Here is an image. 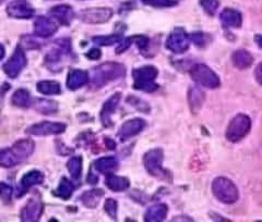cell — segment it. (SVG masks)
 <instances>
[{
	"instance_id": "1",
	"label": "cell",
	"mask_w": 262,
	"mask_h": 222,
	"mask_svg": "<svg viewBox=\"0 0 262 222\" xmlns=\"http://www.w3.org/2000/svg\"><path fill=\"white\" fill-rule=\"evenodd\" d=\"M35 151V143L32 139H20L10 148L0 152V166L12 168L27 160Z\"/></svg>"
},
{
	"instance_id": "2",
	"label": "cell",
	"mask_w": 262,
	"mask_h": 222,
	"mask_svg": "<svg viewBox=\"0 0 262 222\" xmlns=\"http://www.w3.org/2000/svg\"><path fill=\"white\" fill-rule=\"evenodd\" d=\"M126 76V67L117 62H105L93 70L91 83L94 88H101L113 81Z\"/></svg>"
},
{
	"instance_id": "3",
	"label": "cell",
	"mask_w": 262,
	"mask_h": 222,
	"mask_svg": "<svg viewBox=\"0 0 262 222\" xmlns=\"http://www.w3.org/2000/svg\"><path fill=\"white\" fill-rule=\"evenodd\" d=\"M158 76L159 71L153 65H144V67L135 69L133 72L134 88L146 93L154 92L159 88V85L155 83Z\"/></svg>"
},
{
	"instance_id": "4",
	"label": "cell",
	"mask_w": 262,
	"mask_h": 222,
	"mask_svg": "<svg viewBox=\"0 0 262 222\" xmlns=\"http://www.w3.org/2000/svg\"><path fill=\"white\" fill-rule=\"evenodd\" d=\"M212 193L215 199L226 205L235 204L239 199L238 188L227 178L219 177L212 182Z\"/></svg>"
},
{
	"instance_id": "5",
	"label": "cell",
	"mask_w": 262,
	"mask_h": 222,
	"mask_svg": "<svg viewBox=\"0 0 262 222\" xmlns=\"http://www.w3.org/2000/svg\"><path fill=\"white\" fill-rule=\"evenodd\" d=\"M164 153L161 148H154L145 153L143 157L144 168L147 174L162 180H170V174L163 168Z\"/></svg>"
},
{
	"instance_id": "6",
	"label": "cell",
	"mask_w": 262,
	"mask_h": 222,
	"mask_svg": "<svg viewBox=\"0 0 262 222\" xmlns=\"http://www.w3.org/2000/svg\"><path fill=\"white\" fill-rule=\"evenodd\" d=\"M251 129V120L248 116L239 113L235 116L226 129L225 136L231 143L241 142L243 138L248 135Z\"/></svg>"
},
{
	"instance_id": "7",
	"label": "cell",
	"mask_w": 262,
	"mask_h": 222,
	"mask_svg": "<svg viewBox=\"0 0 262 222\" xmlns=\"http://www.w3.org/2000/svg\"><path fill=\"white\" fill-rule=\"evenodd\" d=\"M189 73H190L191 79L195 82V83L203 87L214 89L221 85L220 78L217 74L206 64H201V63L194 64L190 69Z\"/></svg>"
},
{
	"instance_id": "8",
	"label": "cell",
	"mask_w": 262,
	"mask_h": 222,
	"mask_svg": "<svg viewBox=\"0 0 262 222\" xmlns=\"http://www.w3.org/2000/svg\"><path fill=\"white\" fill-rule=\"evenodd\" d=\"M55 44L57 47L48 52L45 57L46 67L51 71H58L63 56L68 55L71 51V40L68 38L58 39Z\"/></svg>"
},
{
	"instance_id": "9",
	"label": "cell",
	"mask_w": 262,
	"mask_h": 222,
	"mask_svg": "<svg viewBox=\"0 0 262 222\" xmlns=\"http://www.w3.org/2000/svg\"><path fill=\"white\" fill-rule=\"evenodd\" d=\"M189 45V35L183 28H175L168 35L165 43V47L174 54H184L188 51Z\"/></svg>"
},
{
	"instance_id": "10",
	"label": "cell",
	"mask_w": 262,
	"mask_h": 222,
	"mask_svg": "<svg viewBox=\"0 0 262 222\" xmlns=\"http://www.w3.org/2000/svg\"><path fill=\"white\" fill-rule=\"evenodd\" d=\"M67 126L61 122H51L44 121L33 125L27 129L26 132L31 135L36 136H47V135H57L63 133Z\"/></svg>"
},
{
	"instance_id": "11",
	"label": "cell",
	"mask_w": 262,
	"mask_h": 222,
	"mask_svg": "<svg viewBox=\"0 0 262 222\" xmlns=\"http://www.w3.org/2000/svg\"><path fill=\"white\" fill-rule=\"evenodd\" d=\"M27 65V56L22 51L21 46L16 47L11 58L4 64V71L8 77L15 79Z\"/></svg>"
},
{
	"instance_id": "12",
	"label": "cell",
	"mask_w": 262,
	"mask_h": 222,
	"mask_svg": "<svg viewBox=\"0 0 262 222\" xmlns=\"http://www.w3.org/2000/svg\"><path fill=\"white\" fill-rule=\"evenodd\" d=\"M113 10L110 8H90L80 12V19L90 24H100L111 20Z\"/></svg>"
},
{
	"instance_id": "13",
	"label": "cell",
	"mask_w": 262,
	"mask_h": 222,
	"mask_svg": "<svg viewBox=\"0 0 262 222\" xmlns=\"http://www.w3.org/2000/svg\"><path fill=\"white\" fill-rule=\"evenodd\" d=\"M7 13L13 19H30L35 13V9L27 0H12L7 6Z\"/></svg>"
},
{
	"instance_id": "14",
	"label": "cell",
	"mask_w": 262,
	"mask_h": 222,
	"mask_svg": "<svg viewBox=\"0 0 262 222\" xmlns=\"http://www.w3.org/2000/svg\"><path fill=\"white\" fill-rule=\"evenodd\" d=\"M44 211V204L39 197H32V199L24 205L21 210L20 218L22 221H38L42 217Z\"/></svg>"
},
{
	"instance_id": "15",
	"label": "cell",
	"mask_w": 262,
	"mask_h": 222,
	"mask_svg": "<svg viewBox=\"0 0 262 222\" xmlns=\"http://www.w3.org/2000/svg\"><path fill=\"white\" fill-rule=\"evenodd\" d=\"M145 126H146V122L143 119H140V118L130 119L126 121L124 125L119 128L118 137L121 139V141H127V139L142 132Z\"/></svg>"
},
{
	"instance_id": "16",
	"label": "cell",
	"mask_w": 262,
	"mask_h": 222,
	"mask_svg": "<svg viewBox=\"0 0 262 222\" xmlns=\"http://www.w3.org/2000/svg\"><path fill=\"white\" fill-rule=\"evenodd\" d=\"M121 100V96L119 93L114 94L111 96L107 101H106L103 105V108L101 110V122L103 127L105 128H111L113 126V121H112V114L115 112V110L117 109V107L119 105V102Z\"/></svg>"
},
{
	"instance_id": "17",
	"label": "cell",
	"mask_w": 262,
	"mask_h": 222,
	"mask_svg": "<svg viewBox=\"0 0 262 222\" xmlns=\"http://www.w3.org/2000/svg\"><path fill=\"white\" fill-rule=\"evenodd\" d=\"M58 30L57 24L47 16H37L34 21V34L38 37L47 38L54 35Z\"/></svg>"
},
{
	"instance_id": "18",
	"label": "cell",
	"mask_w": 262,
	"mask_h": 222,
	"mask_svg": "<svg viewBox=\"0 0 262 222\" xmlns=\"http://www.w3.org/2000/svg\"><path fill=\"white\" fill-rule=\"evenodd\" d=\"M49 14L55 18L62 26H69L75 18V12H73L72 7L68 5H58L53 7L49 10Z\"/></svg>"
},
{
	"instance_id": "19",
	"label": "cell",
	"mask_w": 262,
	"mask_h": 222,
	"mask_svg": "<svg viewBox=\"0 0 262 222\" xmlns=\"http://www.w3.org/2000/svg\"><path fill=\"white\" fill-rule=\"evenodd\" d=\"M221 22L227 29H238L243 24V15L239 11L226 8L220 14Z\"/></svg>"
},
{
	"instance_id": "20",
	"label": "cell",
	"mask_w": 262,
	"mask_h": 222,
	"mask_svg": "<svg viewBox=\"0 0 262 222\" xmlns=\"http://www.w3.org/2000/svg\"><path fill=\"white\" fill-rule=\"evenodd\" d=\"M168 206L166 204H155L146 209L144 213V221L146 222H161L167 217Z\"/></svg>"
},
{
	"instance_id": "21",
	"label": "cell",
	"mask_w": 262,
	"mask_h": 222,
	"mask_svg": "<svg viewBox=\"0 0 262 222\" xmlns=\"http://www.w3.org/2000/svg\"><path fill=\"white\" fill-rule=\"evenodd\" d=\"M89 73L84 70H71L67 78V87L71 90H76L89 83Z\"/></svg>"
},
{
	"instance_id": "22",
	"label": "cell",
	"mask_w": 262,
	"mask_h": 222,
	"mask_svg": "<svg viewBox=\"0 0 262 222\" xmlns=\"http://www.w3.org/2000/svg\"><path fill=\"white\" fill-rule=\"evenodd\" d=\"M118 166H119V162L117 158L114 157V156H107V157L98 158L93 163L94 169L97 172H100V174H104V175L114 174V171L117 170Z\"/></svg>"
},
{
	"instance_id": "23",
	"label": "cell",
	"mask_w": 262,
	"mask_h": 222,
	"mask_svg": "<svg viewBox=\"0 0 262 222\" xmlns=\"http://www.w3.org/2000/svg\"><path fill=\"white\" fill-rule=\"evenodd\" d=\"M44 180H45V177L42 172L38 170H32L28 172V174L24 175L23 178L21 179V182H20L21 190L23 192H27L31 187L42 184L44 182Z\"/></svg>"
},
{
	"instance_id": "24",
	"label": "cell",
	"mask_w": 262,
	"mask_h": 222,
	"mask_svg": "<svg viewBox=\"0 0 262 222\" xmlns=\"http://www.w3.org/2000/svg\"><path fill=\"white\" fill-rule=\"evenodd\" d=\"M105 185L113 192H122L128 190L130 186V182L125 177H118L115 176L114 174H110L106 175Z\"/></svg>"
},
{
	"instance_id": "25",
	"label": "cell",
	"mask_w": 262,
	"mask_h": 222,
	"mask_svg": "<svg viewBox=\"0 0 262 222\" xmlns=\"http://www.w3.org/2000/svg\"><path fill=\"white\" fill-rule=\"evenodd\" d=\"M232 61L236 68L245 70L249 68L252 64L253 57L249 52L245 51V49H239V51H236L233 53Z\"/></svg>"
},
{
	"instance_id": "26",
	"label": "cell",
	"mask_w": 262,
	"mask_h": 222,
	"mask_svg": "<svg viewBox=\"0 0 262 222\" xmlns=\"http://www.w3.org/2000/svg\"><path fill=\"white\" fill-rule=\"evenodd\" d=\"M103 195L104 192L102 190H90L80 196V201L85 207L93 209L100 203V200L102 199Z\"/></svg>"
},
{
	"instance_id": "27",
	"label": "cell",
	"mask_w": 262,
	"mask_h": 222,
	"mask_svg": "<svg viewBox=\"0 0 262 222\" xmlns=\"http://www.w3.org/2000/svg\"><path fill=\"white\" fill-rule=\"evenodd\" d=\"M188 102H189L191 111L196 112L201 108V106L204 102V93L199 87H191L189 89V93H188Z\"/></svg>"
},
{
	"instance_id": "28",
	"label": "cell",
	"mask_w": 262,
	"mask_h": 222,
	"mask_svg": "<svg viewBox=\"0 0 262 222\" xmlns=\"http://www.w3.org/2000/svg\"><path fill=\"white\" fill-rule=\"evenodd\" d=\"M75 190H76L75 184H73L69 179L63 177L60 180V183H59L58 187L56 188L55 195L60 197V199H62L64 201H67L72 196V194H73V192H75Z\"/></svg>"
},
{
	"instance_id": "29",
	"label": "cell",
	"mask_w": 262,
	"mask_h": 222,
	"mask_svg": "<svg viewBox=\"0 0 262 222\" xmlns=\"http://www.w3.org/2000/svg\"><path fill=\"white\" fill-rule=\"evenodd\" d=\"M36 88L43 95H58L61 93V87L56 81H40L37 83Z\"/></svg>"
},
{
	"instance_id": "30",
	"label": "cell",
	"mask_w": 262,
	"mask_h": 222,
	"mask_svg": "<svg viewBox=\"0 0 262 222\" xmlns=\"http://www.w3.org/2000/svg\"><path fill=\"white\" fill-rule=\"evenodd\" d=\"M12 104L20 108H28L32 105V97L27 89L20 88L12 95Z\"/></svg>"
},
{
	"instance_id": "31",
	"label": "cell",
	"mask_w": 262,
	"mask_h": 222,
	"mask_svg": "<svg viewBox=\"0 0 262 222\" xmlns=\"http://www.w3.org/2000/svg\"><path fill=\"white\" fill-rule=\"evenodd\" d=\"M82 157L81 156H75L71 157L67 162V169L73 180H80L82 175Z\"/></svg>"
},
{
	"instance_id": "32",
	"label": "cell",
	"mask_w": 262,
	"mask_h": 222,
	"mask_svg": "<svg viewBox=\"0 0 262 222\" xmlns=\"http://www.w3.org/2000/svg\"><path fill=\"white\" fill-rule=\"evenodd\" d=\"M35 109L43 114H52L58 110V105L53 101L37 100L35 101Z\"/></svg>"
},
{
	"instance_id": "33",
	"label": "cell",
	"mask_w": 262,
	"mask_h": 222,
	"mask_svg": "<svg viewBox=\"0 0 262 222\" xmlns=\"http://www.w3.org/2000/svg\"><path fill=\"white\" fill-rule=\"evenodd\" d=\"M124 39L121 35H106V36H94L92 38L93 43L98 46H112L114 44H119Z\"/></svg>"
},
{
	"instance_id": "34",
	"label": "cell",
	"mask_w": 262,
	"mask_h": 222,
	"mask_svg": "<svg viewBox=\"0 0 262 222\" xmlns=\"http://www.w3.org/2000/svg\"><path fill=\"white\" fill-rule=\"evenodd\" d=\"M199 4L209 15H214L220 7L219 0H200Z\"/></svg>"
},
{
	"instance_id": "35",
	"label": "cell",
	"mask_w": 262,
	"mask_h": 222,
	"mask_svg": "<svg viewBox=\"0 0 262 222\" xmlns=\"http://www.w3.org/2000/svg\"><path fill=\"white\" fill-rule=\"evenodd\" d=\"M104 210L113 220H117L118 204H117L116 201L113 200V199L106 200L105 204H104Z\"/></svg>"
},
{
	"instance_id": "36",
	"label": "cell",
	"mask_w": 262,
	"mask_h": 222,
	"mask_svg": "<svg viewBox=\"0 0 262 222\" xmlns=\"http://www.w3.org/2000/svg\"><path fill=\"white\" fill-rule=\"evenodd\" d=\"M142 3L154 8H168L177 5L176 0H142Z\"/></svg>"
},
{
	"instance_id": "37",
	"label": "cell",
	"mask_w": 262,
	"mask_h": 222,
	"mask_svg": "<svg viewBox=\"0 0 262 222\" xmlns=\"http://www.w3.org/2000/svg\"><path fill=\"white\" fill-rule=\"evenodd\" d=\"M13 190L12 187L5 182H0V199L5 203H10Z\"/></svg>"
},
{
	"instance_id": "38",
	"label": "cell",
	"mask_w": 262,
	"mask_h": 222,
	"mask_svg": "<svg viewBox=\"0 0 262 222\" xmlns=\"http://www.w3.org/2000/svg\"><path fill=\"white\" fill-rule=\"evenodd\" d=\"M189 39L191 40V42L198 47H203L204 45H206L207 40H206V36H204L203 33L201 32H195V33H192V34L189 35Z\"/></svg>"
},
{
	"instance_id": "39",
	"label": "cell",
	"mask_w": 262,
	"mask_h": 222,
	"mask_svg": "<svg viewBox=\"0 0 262 222\" xmlns=\"http://www.w3.org/2000/svg\"><path fill=\"white\" fill-rule=\"evenodd\" d=\"M131 40H133V43L137 44L139 49H145L150 43V39L143 36V35H136L131 37Z\"/></svg>"
},
{
	"instance_id": "40",
	"label": "cell",
	"mask_w": 262,
	"mask_h": 222,
	"mask_svg": "<svg viewBox=\"0 0 262 222\" xmlns=\"http://www.w3.org/2000/svg\"><path fill=\"white\" fill-rule=\"evenodd\" d=\"M78 139H80V143H82L85 147H88V146H90L94 142L95 138H94L93 133H91V132H84V133H82L78 137Z\"/></svg>"
},
{
	"instance_id": "41",
	"label": "cell",
	"mask_w": 262,
	"mask_h": 222,
	"mask_svg": "<svg viewBox=\"0 0 262 222\" xmlns=\"http://www.w3.org/2000/svg\"><path fill=\"white\" fill-rule=\"evenodd\" d=\"M131 44H133V40H131V37L122 39L121 42L119 43V46L116 48V54L119 55V54H122L124 52H126L127 49L131 46Z\"/></svg>"
},
{
	"instance_id": "42",
	"label": "cell",
	"mask_w": 262,
	"mask_h": 222,
	"mask_svg": "<svg viewBox=\"0 0 262 222\" xmlns=\"http://www.w3.org/2000/svg\"><path fill=\"white\" fill-rule=\"evenodd\" d=\"M37 44L38 43L36 42V40H33V38L27 36V37H23L22 38V42H21L20 46H24V47L31 49V48H36L38 46Z\"/></svg>"
},
{
	"instance_id": "43",
	"label": "cell",
	"mask_w": 262,
	"mask_h": 222,
	"mask_svg": "<svg viewBox=\"0 0 262 222\" xmlns=\"http://www.w3.org/2000/svg\"><path fill=\"white\" fill-rule=\"evenodd\" d=\"M89 59H92V60H97L101 58V51L98 48H92L91 51H90L86 55H85Z\"/></svg>"
},
{
	"instance_id": "44",
	"label": "cell",
	"mask_w": 262,
	"mask_h": 222,
	"mask_svg": "<svg viewBox=\"0 0 262 222\" xmlns=\"http://www.w3.org/2000/svg\"><path fill=\"white\" fill-rule=\"evenodd\" d=\"M86 181L90 183V184H97L98 182V178L93 174L92 170L89 172V176L86 178Z\"/></svg>"
},
{
	"instance_id": "45",
	"label": "cell",
	"mask_w": 262,
	"mask_h": 222,
	"mask_svg": "<svg viewBox=\"0 0 262 222\" xmlns=\"http://www.w3.org/2000/svg\"><path fill=\"white\" fill-rule=\"evenodd\" d=\"M104 142H105L106 146H107L108 150H111V151L115 150V147H116V143H115V142L113 141V139H111V138H108V137H106V138L104 139Z\"/></svg>"
},
{
	"instance_id": "46",
	"label": "cell",
	"mask_w": 262,
	"mask_h": 222,
	"mask_svg": "<svg viewBox=\"0 0 262 222\" xmlns=\"http://www.w3.org/2000/svg\"><path fill=\"white\" fill-rule=\"evenodd\" d=\"M261 64H258V67L256 69V79L258 81V83H261Z\"/></svg>"
},
{
	"instance_id": "47",
	"label": "cell",
	"mask_w": 262,
	"mask_h": 222,
	"mask_svg": "<svg viewBox=\"0 0 262 222\" xmlns=\"http://www.w3.org/2000/svg\"><path fill=\"white\" fill-rule=\"evenodd\" d=\"M5 48H4V46L0 44V60H3V58L5 57Z\"/></svg>"
}]
</instances>
